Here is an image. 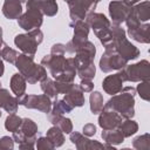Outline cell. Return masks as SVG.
I'll return each mask as SVG.
<instances>
[{"label": "cell", "mask_w": 150, "mask_h": 150, "mask_svg": "<svg viewBox=\"0 0 150 150\" xmlns=\"http://www.w3.org/2000/svg\"><path fill=\"white\" fill-rule=\"evenodd\" d=\"M135 88L123 87L120 93L111 95L112 97H110L107 103H104L103 108L118 112L122 118H132L135 115Z\"/></svg>", "instance_id": "cell-1"}, {"label": "cell", "mask_w": 150, "mask_h": 150, "mask_svg": "<svg viewBox=\"0 0 150 150\" xmlns=\"http://www.w3.org/2000/svg\"><path fill=\"white\" fill-rule=\"evenodd\" d=\"M110 30L112 36V43H111V47L108 49L115 50L127 61L135 60L139 56V49L127 39L125 30L120 25L112 23L110 26Z\"/></svg>", "instance_id": "cell-2"}, {"label": "cell", "mask_w": 150, "mask_h": 150, "mask_svg": "<svg viewBox=\"0 0 150 150\" xmlns=\"http://www.w3.org/2000/svg\"><path fill=\"white\" fill-rule=\"evenodd\" d=\"M14 66L19 69V73L26 79V81L30 84L38 83L45 77H47L46 68L42 64H38L34 62V56L27 54H19Z\"/></svg>", "instance_id": "cell-3"}, {"label": "cell", "mask_w": 150, "mask_h": 150, "mask_svg": "<svg viewBox=\"0 0 150 150\" xmlns=\"http://www.w3.org/2000/svg\"><path fill=\"white\" fill-rule=\"evenodd\" d=\"M86 22L88 23L90 28H93L94 34L98 38L104 49L110 48L112 43V36H111V30H110L111 23L107 19V16L102 13L91 12L86 16Z\"/></svg>", "instance_id": "cell-4"}, {"label": "cell", "mask_w": 150, "mask_h": 150, "mask_svg": "<svg viewBox=\"0 0 150 150\" xmlns=\"http://www.w3.org/2000/svg\"><path fill=\"white\" fill-rule=\"evenodd\" d=\"M26 7L27 11L18 18L19 27L27 32L40 28L43 22V14L41 12L39 0H27Z\"/></svg>", "instance_id": "cell-5"}, {"label": "cell", "mask_w": 150, "mask_h": 150, "mask_svg": "<svg viewBox=\"0 0 150 150\" xmlns=\"http://www.w3.org/2000/svg\"><path fill=\"white\" fill-rule=\"evenodd\" d=\"M42 40L43 33L40 28H35L25 34H18L14 38V43L23 54L34 56L38 50V46L42 42Z\"/></svg>", "instance_id": "cell-6"}, {"label": "cell", "mask_w": 150, "mask_h": 150, "mask_svg": "<svg viewBox=\"0 0 150 150\" xmlns=\"http://www.w3.org/2000/svg\"><path fill=\"white\" fill-rule=\"evenodd\" d=\"M120 75L123 81L141 82L150 80V63L148 60H141L134 64H127L120 69Z\"/></svg>", "instance_id": "cell-7"}, {"label": "cell", "mask_w": 150, "mask_h": 150, "mask_svg": "<svg viewBox=\"0 0 150 150\" xmlns=\"http://www.w3.org/2000/svg\"><path fill=\"white\" fill-rule=\"evenodd\" d=\"M128 27V35L141 43H149L150 42V25L148 22H139L128 15L124 21Z\"/></svg>", "instance_id": "cell-8"}, {"label": "cell", "mask_w": 150, "mask_h": 150, "mask_svg": "<svg viewBox=\"0 0 150 150\" xmlns=\"http://www.w3.org/2000/svg\"><path fill=\"white\" fill-rule=\"evenodd\" d=\"M19 104L28 109H38L41 112L48 114L52 109V100L46 94L41 95H23L18 98Z\"/></svg>", "instance_id": "cell-9"}, {"label": "cell", "mask_w": 150, "mask_h": 150, "mask_svg": "<svg viewBox=\"0 0 150 150\" xmlns=\"http://www.w3.org/2000/svg\"><path fill=\"white\" fill-rule=\"evenodd\" d=\"M128 61L124 60L118 53L112 49H105L100 59V69L103 73H109L111 70H120L127 66Z\"/></svg>", "instance_id": "cell-10"}, {"label": "cell", "mask_w": 150, "mask_h": 150, "mask_svg": "<svg viewBox=\"0 0 150 150\" xmlns=\"http://www.w3.org/2000/svg\"><path fill=\"white\" fill-rule=\"evenodd\" d=\"M101 0H74L70 2L69 6V16L71 21L75 20H83L86 16L94 12L97 4Z\"/></svg>", "instance_id": "cell-11"}, {"label": "cell", "mask_w": 150, "mask_h": 150, "mask_svg": "<svg viewBox=\"0 0 150 150\" xmlns=\"http://www.w3.org/2000/svg\"><path fill=\"white\" fill-rule=\"evenodd\" d=\"M41 64L47 68L50 75L55 79L57 75L64 71L67 59L62 54H48L43 56V59L41 60Z\"/></svg>", "instance_id": "cell-12"}, {"label": "cell", "mask_w": 150, "mask_h": 150, "mask_svg": "<svg viewBox=\"0 0 150 150\" xmlns=\"http://www.w3.org/2000/svg\"><path fill=\"white\" fill-rule=\"evenodd\" d=\"M69 138L70 142L73 144H75L77 150H89V149H104V148H114L110 144H102L98 141H93L89 139L87 136H83L82 134L77 132V131H71L69 134Z\"/></svg>", "instance_id": "cell-13"}, {"label": "cell", "mask_w": 150, "mask_h": 150, "mask_svg": "<svg viewBox=\"0 0 150 150\" xmlns=\"http://www.w3.org/2000/svg\"><path fill=\"white\" fill-rule=\"evenodd\" d=\"M130 11H131V6L128 5L125 1L112 0L109 4V15L112 20V23L115 25H121L122 22H124Z\"/></svg>", "instance_id": "cell-14"}, {"label": "cell", "mask_w": 150, "mask_h": 150, "mask_svg": "<svg viewBox=\"0 0 150 150\" xmlns=\"http://www.w3.org/2000/svg\"><path fill=\"white\" fill-rule=\"evenodd\" d=\"M122 116L110 109H102L98 116V125L102 128V130H111L117 129L120 124L122 123Z\"/></svg>", "instance_id": "cell-15"}, {"label": "cell", "mask_w": 150, "mask_h": 150, "mask_svg": "<svg viewBox=\"0 0 150 150\" xmlns=\"http://www.w3.org/2000/svg\"><path fill=\"white\" fill-rule=\"evenodd\" d=\"M123 80L120 75V73L112 74V75H108L103 82H102V88L103 90L109 94V95H115L117 93H120L123 88Z\"/></svg>", "instance_id": "cell-16"}, {"label": "cell", "mask_w": 150, "mask_h": 150, "mask_svg": "<svg viewBox=\"0 0 150 150\" xmlns=\"http://www.w3.org/2000/svg\"><path fill=\"white\" fill-rule=\"evenodd\" d=\"M19 101L16 96H12L5 88H0V108L5 109L8 114H15L18 111Z\"/></svg>", "instance_id": "cell-17"}, {"label": "cell", "mask_w": 150, "mask_h": 150, "mask_svg": "<svg viewBox=\"0 0 150 150\" xmlns=\"http://www.w3.org/2000/svg\"><path fill=\"white\" fill-rule=\"evenodd\" d=\"M129 15L139 22H148L150 19V2L142 1L131 6Z\"/></svg>", "instance_id": "cell-18"}, {"label": "cell", "mask_w": 150, "mask_h": 150, "mask_svg": "<svg viewBox=\"0 0 150 150\" xmlns=\"http://www.w3.org/2000/svg\"><path fill=\"white\" fill-rule=\"evenodd\" d=\"M2 14L8 20L18 19L22 14V2L20 0H5L2 5Z\"/></svg>", "instance_id": "cell-19"}, {"label": "cell", "mask_w": 150, "mask_h": 150, "mask_svg": "<svg viewBox=\"0 0 150 150\" xmlns=\"http://www.w3.org/2000/svg\"><path fill=\"white\" fill-rule=\"evenodd\" d=\"M63 100L73 108H79V107H82L86 102V98H84V95H83V91L80 89L79 84H74L73 88L64 94V97Z\"/></svg>", "instance_id": "cell-20"}, {"label": "cell", "mask_w": 150, "mask_h": 150, "mask_svg": "<svg viewBox=\"0 0 150 150\" xmlns=\"http://www.w3.org/2000/svg\"><path fill=\"white\" fill-rule=\"evenodd\" d=\"M26 84H27V81L20 73H15L12 75L11 81H9V86H11V90L13 91V94L18 98L25 95Z\"/></svg>", "instance_id": "cell-21"}, {"label": "cell", "mask_w": 150, "mask_h": 150, "mask_svg": "<svg viewBox=\"0 0 150 150\" xmlns=\"http://www.w3.org/2000/svg\"><path fill=\"white\" fill-rule=\"evenodd\" d=\"M48 120L53 125H56L57 128L61 129L63 134H70L73 131V123L70 118L64 117L63 115H54V114H48Z\"/></svg>", "instance_id": "cell-22"}, {"label": "cell", "mask_w": 150, "mask_h": 150, "mask_svg": "<svg viewBox=\"0 0 150 150\" xmlns=\"http://www.w3.org/2000/svg\"><path fill=\"white\" fill-rule=\"evenodd\" d=\"M70 27L74 28V36L73 39L76 41H83L88 39L89 35V29L90 27L88 26V23L83 20H75L70 22Z\"/></svg>", "instance_id": "cell-23"}, {"label": "cell", "mask_w": 150, "mask_h": 150, "mask_svg": "<svg viewBox=\"0 0 150 150\" xmlns=\"http://www.w3.org/2000/svg\"><path fill=\"white\" fill-rule=\"evenodd\" d=\"M101 137L107 144H110V145H117V144L123 143L124 141V136L122 135L118 128L111 129V130H103L101 134Z\"/></svg>", "instance_id": "cell-24"}, {"label": "cell", "mask_w": 150, "mask_h": 150, "mask_svg": "<svg viewBox=\"0 0 150 150\" xmlns=\"http://www.w3.org/2000/svg\"><path fill=\"white\" fill-rule=\"evenodd\" d=\"M13 134V139H14V142H16L18 144H19V148L21 149V150H32V149H34V146H35V141H36V138H29V137H26L19 129L18 130H15L14 132H12Z\"/></svg>", "instance_id": "cell-25"}, {"label": "cell", "mask_w": 150, "mask_h": 150, "mask_svg": "<svg viewBox=\"0 0 150 150\" xmlns=\"http://www.w3.org/2000/svg\"><path fill=\"white\" fill-rule=\"evenodd\" d=\"M19 130L26 136V137H29V138H36V134H38V125L36 123L26 117V118H22V122H21V125L19 128Z\"/></svg>", "instance_id": "cell-26"}, {"label": "cell", "mask_w": 150, "mask_h": 150, "mask_svg": "<svg viewBox=\"0 0 150 150\" xmlns=\"http://www.w3.org/2000/svg\"><path fill=\"white\" fill-rule=\"evenodd\" d=\"M46 137L54 144L55 148H59V146H61V145L64 143L63 132H62L61 129L57 128L56 125H53L52 128L48 129V131H47V134H46Z\"/></svg>", "instance_id": "cell-27"}, {"label": "cell", "mask_w": 150, "mask_h": 150, "mask_svg": "<svg viewBox=\"0 0 150 150\" xmlns=\"http://www.w3.org/2000/svg\"><path fill=\"white\" fill-rule=\"evenodd\" d=\"M90 97H89V103H90V111L94 115H97L102 111L103 109V96L100 91H90Z\"/></svg>", "instance_id": "cell-28"}, {"label": "cell", "mask_w": 150, "mask_h": 150, "mask_svg": "<svg viewBox=\"0 0 150 150\" xmlns=\"http://www.w3.org/2000/svg\"><path fill=\"white\" fill-rule=\"evenodd\" d=\"M118 129L121 130L122 135L125 138V137H130V136L135 135L138 131V124H137V122H135L131 118H125V121H122Z\"/></svg>", "instance_id": "cell-29"}, {"label": "cell", "mask_w": 150, "mask_h": 150, "mask_svg": "<svg viewBox=\"0 0 150 150\" xmlns=\"http://www.w3.org/2000/svg\"><path fill=\"white\" fill-rule=\"evenodd\" d=\"M54 100L55 101L52 103V109L49 111L50 114H54V115H63V114L71 112V110L74 109L64 100H57V98H54Z\"/></svg>", "instance_id": "cell-30"}, {"label": "cell", "mask_w": 150, "mask_h": 150, "mask_svg": "<svg viewBox=\"0 0 150 150\" xmlns=\"http://www.w3.org/2000/svg\"><path fill=\"white\" fill-rule=\"evenodd\" d=\"M40 86H41V90L43 91V94H46L50 98H57L59 93H57L55 84H54V81L52 79H49L48 76L45 77L43 80L40 81Z\"/></svg>", "instance_id": "cell-31"}, {"label": "cell", "mask_w": 150, "mask_h": 150, "mask_svg": "<svg viewBox=\"0 0 150 150\" xmlns=\"http://www.w3.org/2000/svg\"><path fill=\"white\" fill-rule=\"evenodd\" d=\"M21 122H22V118L19 117L18 115H15V114H8V116L5 120V128H6L7 131L14 132L15 130H18L20 128Z\"/></svg>", "instance_id": "cell-32"}, {"label": "cell", "mask_w": 150, "mask_h": 150, "mask_svg": "<svg viewBox=\"0 0 150 150\" xmlns=\"http://www.w3.org/2000/svg\"><path fill=\"white\" fill-rule=\"evenodd\" d=\"M39 5H40V8H41V12L43 15H47V16H54L57 14V4L56 1H40L39 0Z\"/></svg>", "instance_id": "cell-33"}, {"label": "cell", "mask_w": 150, "mask_h": 150, "mask_svg": "<svg viewBox=\"0 0 150 150\" xmlns=\"http://www.w3.org/2000/svg\"><path fill=\"white\" fill-rule=\"evenodd\" d=\"M95 73H96V67L93 63L88 64V66H83V67H79L76 68V75L82 80V79H94L95 76Z\"/></svg>", "instance_id": "cell-34"}, {"label": "cell", "mask_w": 150, "mask_h": 150, "mask_svg": "<svg viewBox=\"0 0 150 150\" xmlns=\"http://www.w3.org/2000/svg\"><path fill=\"white\" fill-rule=\"evenodd\" d=\"M132 146L137 150H149L150 149V135L144 134V135L137 136L132 141Z\"/></svg>", "instance_id": "cell-35"}, {"label": "cell", "mask_w": 150, "mask_h": 150, "mask_svg": "<svg viewBox=\"0 0 150 150\" xmlns=\"http://www.w3.org/2000/svg\"><path fill=\"white\" fill-rule=\"evenodd\" d=\"M18 52L15 50V49H13V48H11L8 45H6V43H4L2 45V48H1V50H0V56L5 60V61H7V62H9V63H14L15 62V60H16V57H18Z\"/></svg>", "instance_id": "cell-36"}, {"label": "cell", "mask_w": 150, "mask_h": 150, "mask_svg": "<svg viewBox=\"0 0 150 150\" xmlns=\"http://www.w3.org/2000/svg\"><path fill=\"white\" fill-rule=\"evenodd\" d=\"M149 84H150V80H148V81H141L137 84V88H136L137 94L144 101H149V98H150L149 97Z\"/></svg>", "instance_id": "cell-37"}, {"label": "cell", "mask_w": 150, "mask_h": 150, "mask_svg": "<svg viewBox=\"0 0 150 150\" xmlns=\"http://www.w3.org/2000/svg\"><path fill=\"white\" fill-rule=\"evenodd\" d=\"M35 145H36L38 150H53V149H55L54 144L47 137H39V138H36Z\"/></svg>", "instance_id": "cell-38"}, {"label": "cell", "mask_w": 150, "mask_h": 150, "mask_svg": "<svg viewBox=\"0 0 150 150\" xmlns=\"http://www.w3.org/2000/svg\"><path fill=\"white\" fill-rule=\"evenodd\" d=\"M54 84H55V88H56L59 94H66L73 88V86L75 83L74 82H63V81H56L55 80Z\"/></svg>", "instance_id": "cell-39"}, {"label": "cell", "mask_w": 150, "mask_h": 150, "mask_svg": "<svg viewBox=\"0 0 150 150\" xmlns=\"http://www.w3.org/2000/svg\"><path fill=\"white\" fill-rule=\"evenodd\" d=\"M14 148V139L9 136H4L0 138V149L1 150H12Z\"/></svg>", "instance_id": "cell-40"}, {"label": "cell", "mask_w": 150, "mask_h": 150, "mask_svg": "<svg viewBox=\"0 0 150 150\" xmlns=\"http://www.w3.org/2000/svg\"><path fill=\"white\" fill-rule=\"evenodd\" d=\"M79 87H80V89L83 93H90L94 89V83L89 79H82L81 82H80V84H79Z\"/></svg>", "instance_id": "cell-41"}, {"label": "cell", "mask_w": 150, "mask_h": 150, "mask_svg": "<svg viewBox=\"0 0 150 150\" xmlns=\"http://www.w3.org/2000/svg\"><path fill=\"white\" fill-rule=\"evenodd\" d=\"M82 132H83L84 136H87V137H91V136H94V135L96 134V127H95L93 123H87V124L83 125V128H82Z\"/></svg>", "instance_id": "cell-42"}, {"label": "cell", "mask_w": 150, "mask_h": 150, "mask_svg": "<svg viewBox=\"0 0 150 150\" xmlns=\"http://www.w3.org/2000/svg\"><path fill=\"white\" fill-rule=\"evenodd\" d=\"M64 53H66V45L55 43L50 48V54H62V55H64Z\"/></svg>", "instance_id": "cell-43"}, {"label": "cell", "mask_w": 150, "mask_h": 150, "mask_svg": "<svg viewBox=\"0 0 150 150\" xmlns=\"http://www.w3.org/2000/svg\"><path fill=\"white\" fill-rule=\"evenodd\" d=\"M4 71H5V66H4V61H2V57L0 56V77L4 75Z\"/></svg>", "instance_id": "cell-44"}, {"label": "cell", "mask_w": 150, "mask_h": 150, "mask_svg": "<svg viewBox=\"0 0 150 150\" xmlns=\"http://www.w3.org/2000/svg\"><path fill=\"white\" fill-rule=\"evenodd\" d=\"M141 0H127L125 2L128 4V5H130V6H134V5H136L137 2H139Z\"/></svg>", "instance_id": "cell-45"}, {"label": "cell", "mask_w": 150, "mask_h": 150, "mask_svg": "<svg viewBox=\"0 0 150 150\" xmlns=\"http://www.w3.org/2000/svg\"><path fill=\"white\" fill-rule=\"evenodd\" d=\"M2 45H4V41H2V28L0 27V50L2 48Z\"/></svg>", "instance_id": "cell-46"}, {"label": "cell", "mask_w": 150, "mask_h": 150, "mask_svg": "<svg viewBox=\"0 0 150 150\" xmlns=\"http://www.w3.org/2000/svg\"><path fill=\"white\" fill-rule=\"evenodd\" d=\"M63 1H64V2H67V4L69 5V4H70V2H73L74 0H63Z\"/></svg>", "instance_id": "cell-47"}, {"label": "cell", "mask_w": 150, "mask_h": 150, "mask_svg": "<svg viewBox=\"0 0 150 150\" xmlns=\"http://www.w3.org/2000/svg\"><path fill=\"white\" fill-rule=\"evenodd\" d=\"M40 1H46L47 2V1H56V0H40Z\"/></svg>", "instance_id": "cell-48"}, {"label": "cell", "mask_w": 150, "mask_h": 150, "mask_svg": "<svg viewBox=\"0 0 150 150\" xmlns=\"http://www.w3.org/2000/svg\"><path fill=\"white\" fill-rule=\"evenodd\" d=\"M21 2H27V0H20Z\"/></svg>", "instance_id": "cell-49"}, {"label": "cell", "mask_w": 150, "mask_h": 150, "mask_svg": "<svg viewBox=\"0 0 150 150\" xmlns=\"http://www.w3.org/2000/svg\"><path fill=\"white\" fill-rule=\"evenodd\" d=\"M1 115H2V112H1V110H0V117H1Z\"/></svg>", "instance_id": "cell-50"}, {"label": "cell", "mask_w": 150, "mask_h": 150, "mask_svg": "<svg viewBox=\"0 0 150 150\" xmlns=\"http://www.w3.org/2000/svg\"><path fill=\"white\" fill-rule=\"evenodd\" d=\"M121 1H127V0H121Z\"/></svg>", "instance_id": "cell-51"}, {"label": "cell", "mask_w": 150, "mask_h": 150, "mask_svg": "<svg viewBox=\"0 0 150 150\" xmlns=\"http://www.w3.org/2000/svg\"><path fill=\"white\" fill-rule=\"evenodd\" d=\"M0 87H1V83H0Z\"/></svg>", "instance_id": "cell-52"}]
</instances>
